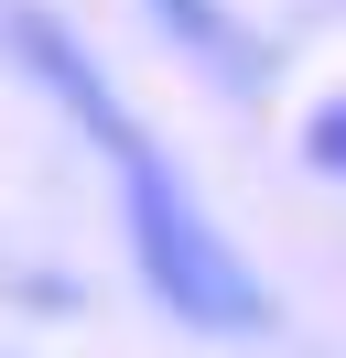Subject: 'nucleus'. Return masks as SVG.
<instances>
[{
	"label": "nucleus",
	"instance_id": "f257e3e1",
	"mask_svg": "<svg viewBox=\"0 0 346 358\" xmlns=\"http://www.w3.org/2000/svg\"><path fill=\"white\" fill-rule=\"evenodd\" d=\"M0 44H11L22 76H33V87L108 152V174H119V217H130V250H141L151 293H163L184 326H206V336H260V326H271V293L249 282V261L227 250V228L184 196V174L163 163V141L119 109V87L98 76V55H86L54 11H22V0L0 11Z\"/></svg>",
	"mask_w": 346,
	"mask_h": 358
},
{
	"label": "nucleus",
	"instance_id": "f03ea898",
	"mask_svg": "<svg viewBox=\"0 0 346 358\" xmlns=\"http://www.w3.org/2000/svg\"><path fill=\"white\" fill-rule=\"evenodd\" d=\"M151 22H163V33H173L184 55H206V66H227L238 87L260 76V44H249V33L227 22V0H151Z\"/></svg>",
	"mask_w": 346,
	"mask_h": 358
},
{
	"label": "nucleus",
	"instance_id": "7ed1b4c3",
	"mask_svg": "<svg viewBox=\"0 0 346 358\" xmlns=\"http://www.w3.org/2000/svg\"><path fill=\"white\" fill-rule=\"evenodd\" d=\"M303 152H314L324 174H346V98H336V109H314V131H303Z\"/></svg>",
	"mask_w": 346,
	"mask_h": 358
}]
</instances>
